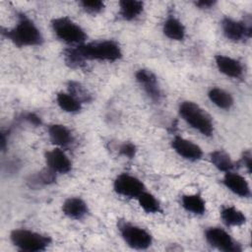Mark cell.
<instances>
[{"label":"cell","instance_id":"1","mask_svg":"<svg viewBox=\"0 0 252 252\" xmlns=\"http://www.w3.org/2000/svg\"><path fill=\"white\" fill-rule=\"evenodd\" d=\"M3 35L18 47L35 46L43 42L42 34L35 24L26 15L19 16L18 23L10 30L2 32Z\"/></svg>","mask_w":252,"mask_h":252},{"label":"cell","instance_id":"2","mask_svg":"<svg viewBox=\"0 0 252 252\" xmlns=\"http://www.w3.org/2000/svg\"><path fill=\"white\" fill-rule=\"evenodd\" d=\"M75 50L84 61L100 60L112 62L122 57L120 46L113 40H101L79 44L75 47Z\"/></svg>","mask_w":252,"mask_h":252},{"label":"cell","instance_id":"3","mask_svg":"<svg viewBox=\"0 0 252 252\" xmlns=\"http://www.w3.org/2000/svg\"><path fill=\"white\" fill-rule=\"evenodd\" d=\"M180 116L195 130L204 136H211L214 125L210 115L193 101H183L178 108Z\"/></svg>","mask_w":252,"mask_h":252},{"label":"cell","instance_id":"4","mask_svg":"<svg viewBox=\"0 0 252 252\" xmlns=\"http://www.w3.org/2000/svg\"><path fill=\"white\" fill-rule=\"evenodd\" d=\"M10 239L17 248L28 252L43 251L51 242L50 237L25 228L14 229L10 234Z\"/></svg>","mask_w":252,"mask_h":252},{"label":"cell","instance_id":"5","mask_svg":"<svg viewBox=\"0 0 252 252\" xmlns=\"http://www.w3.org/2000/svg\"><path fill=\"white\" fill-rule=\"evenodd\" d=\"M52 30L55 35L66 43L83 44L86 40L85 31L75 22L67 17L56 18L51 22Z\"/></svg>","mask_w":252,"mask_h":252},{"label":"cell","instance_id":"6","mask_svg":"<svg viewBox=\"0 0 252 252\" xmlns=\"http://www.w3.org/2000/svg\"><path fill=\"white\" fill-rule=\"evenodd\" d=\"M118 229L124 241L134 249H147L152 245V235L142 227L122 220L118 223Z\"/></svg>","mask_w":252,"mask_h":252},{"label":"cell","instance_id":"7","mask_svg":"<svg viewBox=\"0 0 252 252\" xmlns=\"http://www.w3.org/2000/svg\"><path fill=\"white\" fill-rule=\"evenodd\" d=\"M206 240L213 247L224 252H240L241 247L233 238L220 227H210L205 232Z\"/></svg>","mask_w":252,"mask_h":252},{"label":"cell","instance_id":"8","mask_svg":"<svg viewBox=\"0 0 252 252\" xmlns=\"http://www.w3.org/2000/svg\"><path fill=\"white\" fill-rule=\"evenodd\" d=\"M114 191L127 198H138V196L145 191L143 182L137 177L128 173L119 174L113 182Z\"/></svg>","mask_w":252,"mask_h":252},{"label":"cell","instance_id":"9","mask_svg":"<svg viewBox=\"0 0 252 252\" xmlns=\"http://www.w3.org/2000/svg\"><path fill=\"white\" fill-rule=\"evenodd\" d=\"M221 28L226 38L232 41H240L244 38H250L252 33L251 21H236L231 18H224L221 22Z\"/></svg>","mask_w":252,"mask_h":252},{"label":"cell","instance_id":"10","mask_svg":"<svg viewBox=\"0 0 252 252\" xmlns=\"http://www.w3.org/2000/svg\"><path fill=\"white\" fill-rule=\"evenodd\" d=\"M135 77L147 95L153 101L158 102L161 98V92L156 75L148 69H140L136 72Z\"/></svg>","mask_w":252,"mask_h":252},{"label":"cell","instance_id":"11","mask_svg":"<svg viewBox=\"0 0 252 252\" xmlns=\"http://www.w3.org/2000/svg\"><path fill=\"white\" fill-rule=\"evenodd\" d=\"M172 149L183 158L195 161L202 158V149L190 140L182 138L180 136H175L171 142Z\"/></svg>","mask_w":252,"mask_h":252},{"label":"cell","instance_id":"12","mask_svg":"<svg viewBox=\"0 0 252 252\" xmlns=\"http://www.w3.org/2000/svg\"><path fill=\"white\" fill-rule=\"evenodd\" d=\"M47 167L55 173H68L72 168V163L66 154L60 149H53L45 153Z\"/></svg>","mask_w":252,"mask_h":252},{"label":"cell","instance_id":"13","mask_svg":"<svg viewBox=\"0 0 252 252\" xmlns=\"http://www.w3.org/2000/svg\"><path fill=\"white\" fill-rule=\"evenodd\" d=\"M215 61L219 71L225 76L234 79L242 77L243 66L238 60L225 55H217Z\"/></svg>","mask_w":252,"mask_h":252},{"label":"cell","instance_id":"14","mask_svg":"<svg viewBox=\"0 0 252 252\" xmlns=\"http://www.w3.org/2000/svg\"><path fill=\"white\" fill-rule=\"evenodd\" d=\"M223 184L234 194L240 197H249L250 196V187L246 179L231 171L225 172L223 177Z\"/></svg>","mask_w":252,"mask_h":252},{"label":"cell","instance_id":"15","mask_svg":"<svg viewBox=\"0 0 252 252\" xmlns=\"http://www.w3.org/2000/svg\"><path fill=\"white\" fill-rule=\"evenodd\" d=\"M62 212L73 220H81L87 216L89 209L86 202L79 197H70L62 205Z\"/></svg>","mask_w":252,"mask_h":252},{"label":"cell","instance_id":"16","mask_svg":"<svg viewBox=\"0 0 252 252\" xmlns=\"http://www.w3.org/2000/svg\"><path fill=\"white\" fill-rule=\"evenodd\" d=\"M48 136L53 145L67 147L73 142L71 131L62 124H52L48 127Z\"/></svg>","mask_w":252,"mask_h":252},{"label":"cell","instance_id":"17","mask_svg":"<svg viewBox=\"0 0 252 252\" xmlns=\"http://www.w3.org/2000/svg\"><path fill=\"white\" fill-rule=\"evenodd\" d=\"M164 35L172 40H182L185 37V27L175 17H168L162 26Z\"/></svg>","mask_w":252,"mask_h":252},{"label":"cell","instance_id":"18","mask_svg":"<svg viewBox=\"0 0 252 252\" xmlns=\"http://www.w3.org/2000/svg\"><path fill=\"white\" fill-rule=\"evenodd\" d=\"M144 4L137 0H122L119 2V14L126 21H132L143 12Z\"/></svg>","mask_w":252,"mask_h":252},{"label":"cell","instance_id":"19","mask_svg":"<svg viewBox=\"0 0 252 252\" xmlns=\"http://www.w3.org/2000/svg\"><path fill=\"white\" fill-rule=\"evenodd\" d=\"M182 207L194 215H203L206 212V203L199 194H187L181 198Z\"/></svg>","mask_w":252,"mask_h":252},{"label":"cell","instance_id":"20","mask_svg":"<svg viewBox=\"0 0 252 252\" xmlns=\"http://www.w3.org/2000/svg\"><path fill=\"white\" fill-rule=\"evenodd\" d=\"M220 218L228 226H239L246 221L244 214L232 206L223 207L220 211Z\"/></svg>","mask_w":252,"mask_h":252},{"label":"cell","instance_id":"21","mask_svg":"<svg viewBox=\"0 0 252 252\" xmlns=\"http://www.w3.org/2000/svg\"><path fill=\"white\" fill-rule=\"evenodd\" d=\"M210 100L220 108L229 109L233 105V98L231 94L220 88H213L209 91Z\"/></svg>","mask_w":252,"mask_h":252},{"label":"cell","instance_id":"22","mask_svg":"<svg viewBox=\"0 0 252 252\" xmlns=\"http://www.w3.org/2000/svg\"><path fill=\"white\" fill-rule=\"evenodd\" d=\"M56 101L62 110L69 113H76L82 108V103L71 94L58 93L56 94Z\"/></svg>","mask_w":252,"mask_h":252},{"label":"cell","instance_id":"23","mask_svg":"<svg viewBox=\"0 0 252 252\" xmlns=\"http://www.w3.org/2000/svg\"><path fill=\"white\" fill-rule=\"evenodd\" d=\"M210 159L212 163L220 171L228 172L231 171L233 168V161L230 158L229 155L226 154L224 151L217 150L211 153Z\"/></svg>","mask_w":252,"mask_h":252},{"label":"cell","instance_id":"24","mask_svg":"<svg viewBox=\"0 0 252 252\" xmlns=\"http://www.w3.org/2000/svg\"><path fill=\"white\" fill-rule=\"evenodd\" d=\"M139 205L141 206V208L150 214H156V213H159L161 212L160 209V205L158 203V201L155 198L154 195H152L151 193L144 191L142 192L138 198H137Z\"/></svg>","mask_w":252,"mask_h":252},{"label":"cell","instance_id":"25","mask_svg":"<svg viewBox=\"0 0 252 252\" xmlns=\"http://www.w3.org/2000/svg\"><path fill=\"white\" fill-rule=\"evenodd\" d=\"M56 179L55 176V172L53 170H51L49 167L42 169L41 171L35 173L34 175H32L31 177L30 183L32 185H36V186H40V185H47L50 183H53Z\"/></svg>","mask_w":252,"mask_h":252},{"label":"cell","instance_id":"26","mask_svg":"<svg viewBox=\"0 0 252 252\" xmlns=\"http://www.w3.org/2000/svg\"><path fill=\"white\" fill-rule=\"evenodd\" d=\"M69 94H71L74 97H76L81 103L83 102H89L92 100L91 94L88 93V91L79 83L77 82H69Z\"/></svg>","mask_w":252,"mask_h":252},{"label":"cell","instance_id":"27","mask_svg":"<svg viewBox=\"0 0 252 252\" xmlns=\"http://www.w3.org/2000/svg\"><path fill=\"white\" fill-rule=\"evenodd\" d=\"M80 5L89 14H97L104 8V3L100 0H84L80 2Z\"/></svg>","mask_w":252,"mask_h":252},{"label":"cell","instance_id":"28","mask_svg":"<svg viewBox=\"0 0 252 252\" xmlns=\"http://www.w3.org/2000/svg\"><path fill=\"white\" fill-rule=\"evenodd\" d=\"M136 146L131 142H125L119 148V153L128 158H133L136 155Z\"/></svg>","mask_w":252,"mask_h":252},{"label":"cell","instance_id":"29","mask_svg":"<svg viewBox=\"0 0 252 252\" xmlns=\"http://www.w3.org/2000/svg\"><path fill=\"white\" fill-rule=\"evenodd\" d=\"M242 163L244 164V166L247 168L248 172H251V166H252V158H251V153L249 151L245 152L242 156Z\"/></svg>","mask_w":252,"mask_h":252},{"label":"cell","instance_id":"30","mask_svg":"<svg viewBox=\"0 0 252 252\" xmlns=\"http://www.w3.org/2000/svg\"><path fill=\"white\" fill-rule=\"evenodd\" d=\"M25 119H26L27 121H29L31 124L35 125V126H38V125L41 124L40 118H39L37 115H35L34 113H27V114L25 115Z\"/></svg>","mask_w":252,"mask_h":252},{"label":"cell","instance_id":"31","mask_svg":"<svg viewBox=\"0 0 252 252\" xmlns=\"http://www.w3.org/2000/svg\"><path fill=\"white\" fill-rule=\"evenodd\" d=\"M215 4H216V1H212V0H201V1L195 2V5L200 9H210Z\"/></svg>","mask_w":252,"mask_h":252}]
</instances>
